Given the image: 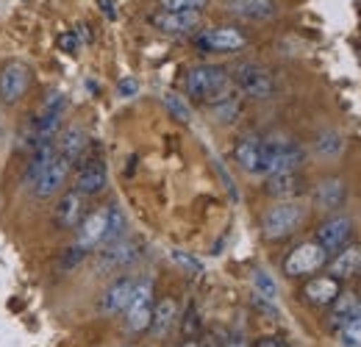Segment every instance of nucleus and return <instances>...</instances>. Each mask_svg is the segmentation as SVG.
Returning <instances> with one entry per match:
<instances>
[{
	"label": "nucleus",
	"instance_id": "6e6552de",
	"mask_svg": "<svg viewBox=\"0 0 361 347\" xmlns=\"http://www.w3.org/2000/svg\"><path fill=\"white\" fill-rule=\"evenodd\" d=\"M195 44L197 50H206V53H236L247 44V37L233 25H223V28L200 31L195 37Z\"/></svg>",
	"mask_w": 361,
	"mask_h": 347
},
{
	"label": "nucleus",
	"instance_id": "72a5a7b5",
	"mask_svg": "<svg viewBox=\"0 0 361 347\" xmlns=\"http://www.w3.org/2000/svg\"><path fill=\"white\" fill-rule=\"evenodd\" d=\"M170 259L176 261L180 269H186V272H200V269H203V261L195 259V256H189V253H183V250H173Z\"/></svg>",
	"mask_w": 361,
	"mask_h": 347
},
{
	"label": "nucleus",
	"instance_id": "7c9ffc66",
	"mask_svg": "<svg viewBox=\"0 0 361 347\" xmlns=\"http://www.w3.org/2000/svg\"><path fill=\"white\" fill-rule=\"evenodd\" d=\"M342 347H361V308L353 311V317L339 328Z\"/></svg>",
	"mask_w": 361,
	"mask_h": 347
},
{
	"label": "nucleus",
	"instance_id": "393cba45",
	"mask_svg": "<svg viewBox=\"0 0 361 347\" xmlns=\"http://www.w3.org/2000/svg\"><path fill=\"white\" fill-rule=\"evenodd\" d=\"M267 192L272 197L292 200L300 192V178H298V173H272L267 175Z\"/></svg>",
	"mask_w": 361,
	"mask_h": 347
},
{
	"label": "nucleus",
	"instance_id": "37998d69",
	"mask_svg": "<svg viewBox=\"0 0 361 347\" xmlns=\"http://www.w3.org/2000/svg\"><path fill=\"white\" fill-rule=\"evenodd\" d=\"M359 272H361V269H359Z\"/></svg>",
	"mask_w": 361,
	"mask_h": 347
},
{
	"label": "nucleus",
	"instance_id": "473e14b6",
	"mask_svg": "<svg viewBox=\"0 0 361 347\" xmlns=\"http://www.w3.org/2000/svg\"><path fill=\"white\" fill-rule=\"evenodd\" d=\"M164 11H203L209 0H159Z\"/></svg>",
	"mask_w": 361,
	"mask_h": 347
},
{
	"label": "nucleus",
	"instance_id": "c9c22d12",
	"mask_svg": "<svg viewBox=\"0 0 361 347\" xmlns=\"http://www.w3.org/2000/svg\"><path fill=\"white\" fill-rule=\"evenodd\" d=\"M59 47H61L64 53H78V47H81V39H78V34H75V31L59 34Z\"/></svg>",
	"mask_w": 361,
	"mask_h": 347
},
{
	"label": "nucleus",
	"instance_id": "39448f33",
	"mask_svg": "<svg viewBox=\"0 0 361 347\" xmlns=\"http://www.w3.org/2000/svg\"><path fill=\"white\" fill-rule=\"evenodd\" d=\"M31 87V67L25 61H6L0 67V103H20Z\"/></svg>",
	"mask_w": 361,
	"mask_h": 347
},
{
	"label": "nucleus",
	"instance_id": "e433bc0d",
	"mask_svg": "<svg viewBox=\"0 0 361 347\" xmlns=\"http://www.w3.org/2000/svg\"><path fill=\"white\" fill-rule=\"evenodd\" d=\"M197 328H200L197 311H195V308H189V311H186V319H183V334L192 339V336H197Z\"/></svg>",
	"mask_w": 361,
	"mask_h": 347
},
{
	"label": "nucleus",
	"instance_id": "f3484780",
	"mask_svg": "<svg viewBox=\"0 0 361 347\" xmlns=\"http://www.w3.org/2000/svg\"><path fill=\"white\" fill-rule=\"evenodd\" d=\"M312 197H314L317 209L336 212V209H342V206H345V200H348V189H345L342 178H322V181L314 186Z\"/></svg>",
	"mask_w": 361,
	"mask_h": 347
},
{
	"label": "nucleus",
	"instance_id": "ea45409f",
	"mask_svg": "<svg viewBox=\"0 0 361 347\" xmlns=\"http://www.w3.org/2000/svg\"><path fill=\"white\" fill-rule=\"evenodd\" d=\"M97 6H100V11H103V17H106V20H114V17H117V11H114V3H111V0H97Z\"/></svg>",
	"mask_w": 361,
	"mask_h": 347
},
{
	"label": "nucleus",
	"instance_id": "4be33fe9",
	"mask_svg": "<svg viewBox=\"0 0 361 347\" xmlns=\"http://www.w3.org/2000/svg\"><path fill=\"white\" fill-rule=\"evenodd\" d=\"M331 275L336 278V281H345V278H350L353 272H359L361 269V248L359 245H345L342 250H336V256L331 259Z\"/></svg>",
	"mask_w": 361,
	"mask_h": 347
},
{
	"label": "nucleus",
	"instance_id": "2f4dec72",
	"mask_svg": "<svg viewBox=\"0 0 361 347\" xmlns=\"http://www.w3.org/2000/svg\"><path fill=\"white\" fill-rule=\"evenodd\" d=\"M164 106H167V111H170L178 123H189V120H192V109H189V103L180 97L178 92H167V95H164Z\"/></svg>",
	"mask_w": 361,
	"mask_h": 347
},
{
	"label": "nucleus",
	"instance_id": "9b49d317",
	"mask_svg": "<svg viewBox=\"0 0 361 347\" xmlns=\"http://www.w3.org/2000/svg\"><path fill=\"white\" fill-rule=\"evenodd\" d=\"M134 289H136V278L131 275H120L117 281H111L106 289H103V295H100V300H97V311L100 314H123L128 303H131V298H134Z\"/></svg>",
	"mask_w": 361,
	"mask_h": 347
},
{
	"label": "nucleus",
	"instance_id": "f8f14e48",
	"mask_svg": "<svg viewBox=\"0 0 361 347\" xmlns=\"http://www.w3.org/2000/svg\"><path fill=\"white\" fill-rule=\"evenodd\" d=\"M353 236V222L348 217H328L319 228H317L314 242L325 250V253H336L342 250Z\"/></svg>",
	"mask_w": 361,
	"mask_h": 347
},
{
	"label": "nucleus",
	"instance_id": "ddd939ff",
	"mask_svg": "<svg viewBox=\"0 0 361 347\" xmlns=\"http://www.w3.org/2000/svg\"><path fill=\"white\" fill-rule=\"evenodd\" d=\"M84 217H87V195H81L78 189H70L67 195H61V200L53 209V222L61 231L78 228Z\"/></svg>",
	"mask_w": 361,
	"mask_h": 347
},
{
	"label": "nucleus",
	"instance_id": "a19ab883",
	"mask_svg": "<svg viewBox=\"0 0 361 347\" xmlns=\"http://www.w3.org/2000/svg\"><path fill=\"white\" fill-rule=\"evenodd\" d=\"M223 347H247V342H245V339H231V342H226Z\"/></svg>",
	"mask_w": 361,
	"mask_h": 347
},
{
	"label": "nucleus",
	"instance_id": "bb28decb",
	"mask_svg": "<svg viewBox=\"0 0 361 347\" xmlns=\"http://www.w3.org/2000/svg\"><path fill=\"white\" fill-rule=\"evenodd\" d=\"M345 150V139L336 130H322L314 139V153L319 159H336Z\"/></svg>",
	"mask_w": 361,
	"mask_h": 347
},
{
	"label": "nucleus",
	"instance_id": "a878e982",
	"mask_svg": "<svg viewBox=\"0 0 361 347\" xmlns=\"http://www.w3.org/2000/svg\"><path fill=\"white\" fill-rule=\"evenodd\" d=\"M359 308V303H356V298L350 295V292H339V298L331 303V328L334 331H339L350 317H353V311Z\"/></svg>",
	"mask_w": 361,
	"mask_h": 347
},
{
	"label": "nucleus",
	"instance_id": "b1692460",
	"mask_svg": "<svg viewBox=\"0 0 361 347\" xmlns=\"http://www.w3.org/2000/svg\"><path fill=\"white\" fill-rule=\"evenodd\" d=\"M228 8L245 20H270L278 11L275 0H228Z\"/></svg>",
	"mask_w": 361,
	"mask_h": 347
},
{
	"label": "nucleus",
	"instance_id": "79ce46f5",
	"mask_svg": "<svg viewBox=\"0 0 361 347\" xmlns=\"http://www.w3.org/2000/svg\"><path fill=\"white\" fill-rule=\"evenodd\" d=\"M178 347H200V345H197L195 339H186V342H183V345H178Z\"/></svg>",
	"mask_w": 361,
	"mask_h": 347
},
{
	"label": "nucleus",
	"instance_id": "f03ea898",
	"mask_svg": "<svg viewBox=\"0 0 361 347\" xmlns=\"http://www.w3.org/2000/svg\"><path fill=\"white\" fill-rule=\"evenodd\" d=\"M64 106H67V100H64V95H61V92H56V89L47 95L45 100H42V106L31 114L28 128L23 130V142H25V147H28V150H34L37 145L50 142V139L56 136V130H59V126H61Z\"/></svg>",
	"mask_w": 361,
	"mask_h": 347
},
{
	"label": "nucleus",
	"instance_id": "1a4fd4ad",
	"mask_svg": "<svg viewBox=\"0 0 361 347\" xmlns=\"http://www.w3.org/2000/svg\"><path fill=\"white\" fill-rule=\"evenodd\" d=\"M139 256H142V242H139V239H126V236H123V239H117V242L100 248L97 267H100V272H114V269L131 267Z\"/></svg>",
	"mask_w": 361,
	"mask_h": 347
},
{
	"label": "nucleus",
	"instance_id": "4468645a",
	"mask_svg": "<svg viewBox=\"0 0 361 347\" xmlns=\"http://www.w3.org/2000/svg\"><path fill=\"white\" fill-rule=\"evenodd\" d=\"M106 225H109L106 209L87 214V217L81 219V225H78V239H75V245H78L84 253H90V250H100V248H103V242H106Z\"/></svg>",
	"mask_w": 361,
	"mask_h": 347
},
{
	"label": "nucleus",
	"instance_id": "412c9836",
	"mask_svg": "<svg viewBox=\"0 0 361 347\" xmlns=\"http://www.w3.org/2000/svg\"><path fill=\"white\" fill-rule=\"evenodd\" d=\"M53 156H56V142H53V139L37 145V147L28 153V162H25V170H23V178H25L28 186L37 183V178L45 173V167L53 162Z\"/></svg>",
	"mask_w": 361,
	"mask_h": 347
},
{
	"label": "nucleus",
	"instance_id": "c756f323",
	"mask_svg": "<svg viewBox=\"0 0 361 347\" xmlns=\"http://www.w3.org/2000/svg\"><path fill=\"white\" fill-rule=\"evenodd\" d=\"M253 289L264 300H275L278 298V284H275V278H272L264 267H256L253 269Z\"/></svg>",
	"mask_w": 361,
	"mask_h": 347
},
{
	"label": "nucleus",
	"instance_id": "58836bf2",
	"mask_svg": "<svg viewBox=\"0 0 361 347\" xmlns=\"http://www.w3.org/2000/svg\"><path fill=\"white\" fill-rule=\"evenodd\" d=\"M253 347H292L286 339H281V336H264V339H259Z\"/></svg>",
	"mask_w": 361,
	"mask_h": 347
},
{
	"label": "nucleus",
	"instance_id": "9d476101",
	"mask_svg": "<svg viewBox=\"0 0 361 347\" xmlns=\"http://www.w3.org/2000/svg\"><path fill=\"white\" fill-rule=\"evenodd\" d=\"M150 25L161 34H170V37H186V34H195L197 25H200V11H153L150 14Z\"/></svg>",
	"mask_w": 361,
	"mask_h": 347
},
{
	"label": "nucleus",
	"instance_id": "dca6fc26",
	"mask_svg": "<svg viewBox=\"0 0 361 347\" xmlns=\"http://www.w3.org/2000/svg\"><path fill=\"white\" fill-rule=\"evenodd\" d=\"M106 183H109V167H106V162H103V159H90V162L81 164V170H78V175H75V186H73V189H78L81 195L90 197V195L103 192Z\"/></svg>",
	"mask_w": 361,
	"mask_h": 347
},
{
	"label": "nucleus",
	"instance_id": "a211bd4d",
	"mask_svg": "<svg viewBox=\"0 0 361 347\" xmlns=\"http://www.w3.org/2000/svg\"><path fill=\"white\" fill-rule=\"evenodd\" d=\"M339 292H342V286H339V281L334 275H317L303 286V298L312 305H319V308L334 303L339 298Z\"/></svg>",
	"mask_w": 361,
	"mask_h": 347
},
{
	"label": "nucleus",
	"instance_id": "7ed1b4c3",
	"mask_svg": "<svg viewBox=\"0 0 361 347\" xmlns=\"http://www.w3.org/2000/svg\"><path fill=\"white\" fill-rule=\"evenodd\" d=\"M306 217V206L298 200H283L275 203L270 212L262 217V233L267 239H286L289 233H295L300 228V222Z\"/></svg>",
	"mask_w": 361,
	"mask_h": 347
},
{
	"label": "nucleus",
	"instance_id": "423d86ee",
	"mask_svg": "<svg viewBox=\"0 0 361 347\" xmlns=\"http://www.w3.org/2000/svg\"><path fill=\"white\" fill-rule=\"evenodd\" d=\"M150 317H153V281L142 278L136 281L134 298L126 308V325L131 334H145L150 328Z\"/></svg>",
	"mask_w": 361,
	"mask_h": 347
},
{
	"label": "nucleus",
	"instance_id": "f704fd0d",
	"mask_svg": "<svg viewBox=\"0 0 361 347\" xmlns=\"http://www.w3.org/2000/svg\"><path fill=\"white\" fill-rule=\"evenodd\" d=\"M84 256H87V253H84V250H81L78 245H73V248H70V250H67V253L61 256V269L67 272V269H73V267H78V261L84 259Z\"/></svg>",
	"mask_w": 361,
	"mask_h": 347
},
{
	"label": "nucleus",
	"instance_id": "cd10ccee",
	"mask_svg": "<svg viewBox=\"0 0 361 347\" xmlns=\"http://www.w3.org/2000/svg\"><path fill=\"white\" fill-rule=\"evenodd\" d=\"M106 217H109V225H106V242L103 245H111V242L126 236V212L117 203H111V206H106Z\"/></svg>",
	"mask_w": 361,
	"mask_h": 347
},
{
	"label": "nucleus",
	"instance_id": "0eeeda50",
	"mask_svg": "<svg viewBox=\"0 0 361 347\" xmlns=\"http://www.w3.org/2000/svg\"><path fill=\"white\" fill-rule=\"evenodd\" d=\"M325 264H328V253L317 242H303L283 259V272L289 278H306V275H314L317 269H322Z\"/></svg>",
	"mask_w": 361,
	"mask_h": 347
},
{
	"label": "nucleus",
	"instance_id": "4c0bfd02",
	"mask_svg": "<svg viewBox=\"0 0 361 347\" xmlns=\"http://www.w3.org/2000/svg\"><path fill=\"white\" fill-rule=\"evenodd\" d=\"M117 92H120V97H134L136 92H139L136 78H126V81H120V84H117Z\"/></svg>",
	"mask_w": 361,
	"mask_h": 347
},
{
	"label": "nucleus",
	"instance_id": "f257e3e1",
	"mask_svg": "<svg viewBox=\"0 0 361 347\" xmlns=\"http://www.w3.org/2000/svg\"><path fill=\"white\" fill-rule=\"evenodd\" d=\"M231 73L226 67H217V64H197L192 67L186 75H183V89L189 97L200 100V103H217L231 95Z\"/></svg>",
	"mask_w": 361,
	"mask_h": 347
},
{
	"label": "nucleus",
	"instance_id": "aec40b11",
	"mask_svg": "<svg viewBox=\"0 0 361 347\" xmlns=\"http://www.w3.org/2000/svg\"><path fill=\"white\" fill-rule=\"evenodd\" d=\"M176 317H178V303L173 298H161L159 303H153V317H150V328L147 331H153V336L164 339L173 331Z\"/></svg>",
	"mask_w": 361,
	"mask_h": 347
},
{
	"label": "nucleus",
	"instance_id": "2eb2a0df",
	"mask_svg": "<svg viewBox=\"0 0 361 347\" xmlns=\"http://www.w3.org/2000/svg\"><path fill=\"white\" fill-rule=\"evenodd\" d=\"M70 170H73V164L56 153L53 162L45 167V173L37 178V183H34V195H37V197H53V195L64 186V181H67Z\"/></svg>",
	"mask_w": 361,
	"mask_h": 347
},
{
	"label": "nucleus",
	"instance_id": "20e7f679",
	"mask_svg": "<svg viewBox=\"0 0 361 347\" xmlns=\"http://www.w3.org/2000/svg\"><path fill=\"white\" fill-rule=\"evenodd\" d=\"M231 81L239 87L242 95H247V97H253V100H267L275 95V78H272L270 70H264V67H259V64H236L233 70H231Z\"/></svg>",
	"mask_w": 361,
	"mask_h": 347
},
{
	"label": "nucleus",
	"instance_id": "c85d7f7f",
	"mask_svg": "<svg viewBox=\"0 0 361 347\" xmlns=\"http://www.w3.org/2000/svg\"><path fill=\"white\" fill-rule=\"evenodd\" d=\"M239 111H242V103H239V97L231 92L228 97L223 100H217V103H212V114L220 120V123H233L236 117H239Z\"/></svg>",
	"mask_w": 361,
	"mask_h": 347
},
{
	"label": "nucleus",
	"instance_id": "6ab92c4d",
	"mask_svg": "<svg viewBox=\"0 0 361 347\" xmlns=\"http://www.w3.org/2000/svg\"><path fill=\"white\" fill-rule=\"evenodd\" d=\"M239 167L250 175H262V139L259 136H245L236 142V150H233Z\"/></svg>",
	"mask_w": 361,
	"mask_h": 347
},
{
	"label": "nucleus",
	"instance_id": "5701e85b",
	"mask_svg": "<svg viewBox=\"0 0 361 347\" xmlns=\"http://www.w3.org/2000/svg\"><path fill=\"white\" fill-rule=\"evenodd\" d=\"M84 150H87V133L81 128H67L59 136V142H56V153H59L61 159H67L73 167H75V162L84 156Z\"/></svg>",
	"mask_w": 361,
	"mask_h": 347
}]
</instances>
